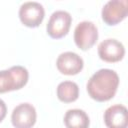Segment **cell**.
Returning <instances> with one entry per match:
<instances>
[{"mask_svg": "<svg viewBox=\"0 0 128 128\" xmlns=\"http://www.w3.org/2000/svg\"><path fill=\"white\" fill-rule=\"evenodd\" d=\"M119 85V76L112 70L103 68L96 71L88 80L86 88L89 96L98 102H105L114 97Z\"/></svg>", "mask_w": 128, "mask_h": 128, "instance_id": "obj_1", "label": "cell"}, {"mask_svg": "<svg viewBox=\"0 0 128 128\" xmlns=\"http://www.w3.org/2000/svg\"><path fill=\"white\" fill-rule=\"evenodd\" d=\"M29 78L28 70L20 65L0 71V93L19 90L23 88Z\"/></svg>", "mask_w": 128, "mask_h": 128, "instance_id": "obj_2", "label": "cell"}, {"mask_svg": "<svg viewBox=\"0 0 128 128\" xmlns=\"http://www.w3.org/2000/svg\"><path fill=\"white\" fill-rule=\"evenodd\" d=\"M72 22V17L69 12L64 10L54 11L47 23V34L53 39H60L67 35Z\"/></svg>", "mask_w": 128, "mask_h": 128, "instance_id": "obj_3", "label": "cell"}, {"mask_svg": "<svg viewBox=\"0 0 128 128\" xmlns=\"http://www.w3.org/2000/svg\"><path fill=\"white\" fill-rule=\"evenodd\" d=\"M98 39V29L91 21H82L77 24L74 30V41L76 46L86 51L90 49Z\"/></svg>", "mask_w": 128, "mask_h": 128, "instance_id": "obj_4", "label": "cell"}, {"mask_svg": "<svg viewBox=\"0 0 128 128\" xmlns=\"http://www.w3.org/2000/svg\"><path fill=\"white\" fill-rule=\"evenodd\" d=\"M19 19L23 25L35 28L38 27L45 16V10L42 4L35 1L24 2L19 8Z\"/></svg>", "mask_w": 128, "mask_h": 128, "instance_id": "obj_5", "label": "cell"}, {"mask_svg": "<svg viewBox=\"0 0 128 128\" xmlns=\"http://www.w3.org/2000/svg\"><path fill=\"white\" fill-rule=\"evenodd\" d=\"M128 14L127 0H110L102 8V20L109 26L123 21Z\"/></svg>", "mask_w": 128, "mask_h": 128, "instance_id": "obj_6", "label": "cell"}, {"mask_svg": "<svg viewBox=\"0 0 128 128\" xmlns=\"http://www.w3.org/2000/svg\"><path fill=\"white\" fill-rule=\"evenodd\" d=\"M37 113L30 103H20L11 114V122L15 128H32L36 122Z\"/></svg>", "mask_w": 128, "mask_h": 128, "instance_id": "obj_7", "label": "cell"}, {"mask_svg": "<svg viewBox=\"0 0 128 128\" xmlns=\"http://www.w3.org/2000/svg\"><path fill=\"white\" fill-rule=\"evenodd\" d=\"M98 55L101 60L108 63H115L123 59L125 55L124 45L113 38H108L98 45Z\"/></svg>", "mask_w": 128, "mask_h": 128, "instance_id": "obj_8", "label": "cell"}, {"mask_svg": "<svg viewBox=\"0 0 128 128\" xmlns=\"http://www.w3.org/2000/svg\"><path fill=\"white\" fill-rule=\"evenodd\" d=\"M84 61L75 52L61 53L56 60V67L64 75H76L83 69Z\"/></svg>", "mask_w": 128, "mask_h": 128, "instance_id": "obj_9", "label": "cell"}, {"mask_svg": "<svg viewBox=\"0 0 128 128\" xmlns=\"http://www.w3.org/2000/svg\"><path fill=\"white\" fill-rule=\"evenodd\" d=\"M104 123L107 128H127V108L122 104L108 107L104 112Z\"/></svg>", "mask_w": 128, "mask_h": 128, "instance_id": "obj_10", "label": "cell"}, {"mask_svg": "<svg viewBox=\"0 0 128 128\" xmlns=\"http://www.w3.org/2000/svg\"><path fill=\"white\" fill-rule=\"evenodd\" d=\"M66 128H89L90 119L87 113L81 109H69L64 115Z\"/></svg>", "mask_w": 128, "mask_h": 128, "instance_id": "obj_11", "label": "cell"}, {"mask_svg": "<svg viewBox=\"0 0 128 128\" xmlns=\"http://www.w3.org/2000/svg\"><path fill=\"white\" fill-rule=\"evenodd\" d=\"M57 97L61 102L71 103L79 97V87L73 81H63L58 84L56 89Z\"/></svg>", "mask_w": 128, "mask_h": 128, "instance_id": "obj_12", "label": "cell"}, {"mask_svg": "<svg viewBox=\"0 0 128 128\" xmlns=\"http://www.w3.org/2000/svg\"><path fill=\"white\" fill-rule=\"evenodd\" d=\"M6 114H7V106L5 102L2 99H0V122L4 120V118L6 117Z\"/></svg>", "mask_w": 128, "mask_h": 128, "instance_id": "obj_13", "label": "cell"}]
</instances>
